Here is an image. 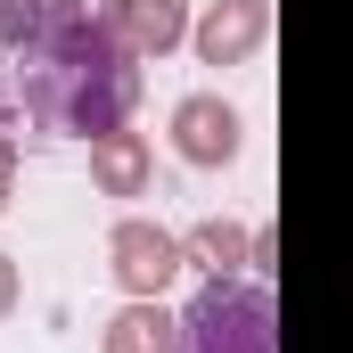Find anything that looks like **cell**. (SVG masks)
Instances as JSON below:
<instances>
[{"label":"cell","mask_w":353,"mask_h":353,"mask_svg":"<svg viewBox=\"0 0 353 353\" xmlns=\"http://www.w3.org/2000/svg\"><path fill=\"white\" fill-rule=\"evenodd\" d=\"M17 66V107L33 132H58V140H107L132 123L140 107V58L107 33V17L90 8L83 25H66L58 41L8 58Z\"/></svg>","instance_id":"cell-1"},{"label":"cell","mask_w":353,"mask_h":353,"mask_svg":"<svg viewBox=\"0 0 353 353\" xmlns=\"http://www.w3.org/2000/svg\"><path fill=\"white\" fill-rule=\"evenodd\" d=\"M181 353H279V304L263 279H205L181 312Z\"/></svg>","instance_id":"cell-2"},{"label":"cell","mask_w":353,"mask_h":353,"mask_svg":"<svg viewBox=\"0 0 353 353\" xmlns=\"http://www.w3.org/2000/svg\"><path fill=\"white\" fill-rule=\"evenodd\" d=\"M189 263V247H181L165 222H148V214H123L115 230H107V271L132 288V296H165Z\"/></svg>","instance_id":"cell-3"},{"label":"cell","mask_w":353,"mask_h":353,"mask_svg":"<svg viewBox=\"0 0 353 353\" xmlns=\"http://www.w3.org/2000/svg\"><path fill=\"white\" fill-rule=\"evenodd\" d=\"M173 148H181V165H230L239 148H247V123H239V107L230 99H214V90H189L173 107Z\"/></svg>","instance_id":"cell-4"},{"label":"cell","mask_w":353,"mask_h":353,"mask_svg":"<svg viewBox=\"0 0 353 353\" xmlns=\"http://www.w3.org/2000/svg\"><path fill=\"white\" fill-rule=\"evenodd\" d=\"M189 41H197L205 66H247L271 41V0H214V8L189 25Z\"/></svg>","instance_id":"cell-5"},{"label":"cell","mask_w":353,"mask_h":353,"mask_svg":"<svg viewBox=\"0 0 353 353\" xmlns=\"http://www.w3.org/2000/svg\"><path fill=\"white\" fill-rule=\"evenodd\" d=\"M107 17V33L132 50V58H165L189 41V0H90Z\"/></svg>","instance_id":"cell-6"},{"label":"cell","mask_w":353,"mask_h":353,"mask_svg":"<svg viewBox=\"0 0 353 353\" xmlns=\"http://www.w3.org/2000/svg\"><path fill=\"white\" fill-rule=\"evenodd\" d=\"M83 17H90V0H0V50L25 58V50L58 41V33L83 25Z\"/></svg>","instance_id":"cell-7"},{"label":"cell","mask_w":353,"mask_h":353,"mask_svg":"<svg viewBox=\"0 0 353 353\" xmlns=\"http://www.w3.org/2000/svg\"><path fill=\"white\" fill-rule=\"evenodd\" d=\"M99 353H181V321L157 296H132V304L99 329Z\"/></svg>","instance_id":"cell-8"},{"label":"cell","mask_w":353,"mask_h":353,"mask_svg":"<svg viewBox=\"0 0 353 353\" xmlns=\"http://www.w3.org/2000/svg\"><path fill=\"white\" fill-rule=\"evenodd\" d=\"M90 181L107 189V197H148V181H157V165H148V140L123 123V132H107V140H90Z\"/></svg>","instance_id":"cell-9"},{"label":"cell","mask_w":353,"mask_h":353,"mask_svg":"<svg viewBox=\"0 0 353 353\" xmlns=\"http://www.w3.org/2000/svg\"><path fill=\"white\" fill-rule=\"evenodd\" d=\"M181 247H189V263L205 271V279H230L239 263H255V239H247L239 222H197Z\"/></svg>","instance_id":"cell-10"},{"label":"cell","mask_w":353,"mask_h":353,"mask_svg":"<svg viewBox=\"0 0 353 353\" xmlns=\"http://www.w3.org/2000/svg\"><path fill=\"white\" fill-rule=\"evenodd\" d=\"M8 189H17V132L0 123V214H8Z\"/></svg>","instance_id":"cell-11"},{"label":"cell","mask_w":353,"mask_h":353,"mask_svg":"<svg viewBox=\"0 0 353 353\" xmlns=\"http://www.w3.org/2000/svg\"><path fill=\"white\" fill-rule=\"evenodd\" d=\"M8 312H17V263L0 255V321H8Z\"/></svg>","instance_id":"cell-12"}]
</instances>
